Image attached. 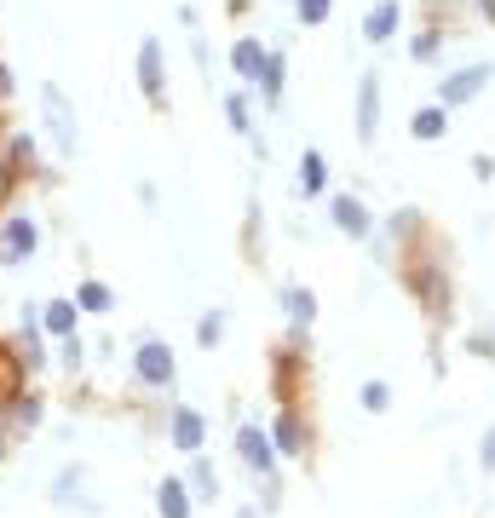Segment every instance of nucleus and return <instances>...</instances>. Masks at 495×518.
<instances>
[{
	"label": "nucleus",
	"mask_w": 495,
	"mask_h": 518,
	"mask_svg": "<svg viewBox=\"0 0 495 518\" xmlns=\"http://www.w3.org/2000/svg\"><path fill=\"white\" fill-rule=\"evenodd\" d=\"M41 121H47V139L64 150V156H75L81 150V121H75L70 98L58 93V87H41Z\"/></svg>",
	"instance_id": "nucleus-1"
},
{
	"label": "nucleus",
	"mask_w": 495,
	"mask_h": 518,
	"mask_svg": "<svg viewBox=\"0 0 495 518\" xmlns=\"http://www.w3.org/2000/svg\"><path fill=\"white\" fill-rule=\"evenodd\" d=\"M35 248H41V225H35L29 213H12V219H0V265H24Z\"/></svg>",
	"instance_id": "nucleus-2"
},
{
	"label": "nucleus",
	"mask_w": 495,
	"mask_h": 518,
	"mask_svg": "<svg viewBox=\"0 0 495 518\" xmlns=\"http://www.w3.org/2000/svg\"><path fill=\"white\" fill-rule=\"evenodd\" d=\"M133 375H139L144 386H167V380H173V346H167V340H139Z\"/></svg>",
	"instance_id": "nucleus-3"
},
{
	"label": "nucleus",
	"mask_w": 495,
	"mask_h": 518,
	"mask_svg": "<svg viewBox=\"0 0 495 518\" xmlns=\"http://www.w3.org/2000/svg\"><path fill=\"white\" fill-rule=\"evenodd\" d=\"M236 449H242V461H248L254 472L277 467V449H271V438H265L260 426H236Z\"/></svg>",
	"instance_id": "nucleus-4"
},
{
	"label": "nucleus",
	"mask_w": 495,
	"mask_h": 518,
	"mask_svg": "<svg viewBox=\"0 0 495 518\" xmlns=\"http://www.w3.org/2000/svg\"><path fill=\"white\" fill-rule=\"evenodd\" d=\"M478 87H490V64H467V70H455L444 81V104H467L478 98Z\"/></svg>",
	"instance_id": "nucleus-5"
},
{
	"label": "nucleus",
	"mask_w": 495,
	"mask_h": 518,
	"mask_svg": "<svg viewBox=\"0 0 495 518\" xmlns=\"http://www.w3.org/2000/svg\"><path fill=\"white\" fill-rule=\"evenodd\" d=\"M375 133H380V81L363 75V87H357V139H375Z\"/></svg>",
	"instance_id": "nucleus-6"
},
{
	"label": "nucleus",
	"mask_w": 495,
	"mask_h": 518,
	"mask_svg": "<svg viewBox=\"0 0 495 518\" xmlns=\"http://www.w3.org/2000/svg\"><path fill=\"white\" fill-rule=\"evenodd\" d=\"M202 438H208V421H202L196 409H173V444L185 449V455H196Z\"/></svg>",
	"instance_id": "nucleus-7"
},
{
	"label": "nucleus",
	"mask_w": 495,
	"mask_h": 518,
	"mask_svg": "<svg viewBox=\"0 0 495 518\" xmlns=\"http://www.w3.org/2000/svg\"><path fill=\"white\" fill-rule=\"evenodd\" d=\"M139 81H144V98L162 104V47H156V41L139 47Z\"/></svg>",
	"instance_id": "nucleus-8"
},
{
	"label": "nucleus",
	"mask_w": 495,
	"mask_h": 518,
	"mask_svg": "<svg viewBox=\"0 0 495 518\" xmlns=\"http://www.w3.org/2000/svg\"><path fill=\"white\" fill-rule=\"evenodd\" d=\"M156 513L162 518H190V495H185L179 478H162V484H156Z\"/></svg>",
	"instance_id": "nucleus-9"
},
{
	"label": "nucleus",
	"mask_w": 495,
	"mask_h": 518,
	"mask_svg": "<svg viewBox=\"0 0 495 518\" xmlns=\"http://www.w3.org/2000/svg\"><path fill=\"white\" fill-rule=\"evenodd\" d=\"M75 323H81L75 300H52V306H41V329H47V334H64V340H70Z\"/></svg>",
	"instance_id": "nucleus-10"
},
{
	"label": "nucleus",
	"mask_w": 495,
	"mask_h": 518,
	"mask_svg": "<svg viewBox=\"0 0 495 518\" xmlns=\"http://www.w3.org/2000/svg\"><path fill=\"white\" fill-rule=\"evenodd\" d=\"M334 225L346 236H369V208H363L357 196H340V202H334Z\"/></svg>",
	"instance_id": "nucleus-11"
},
{
	"label": "nucleus",
	"mask_w": 495,
	"mask_h": 518,
	"mask_svg": "<svg viewBox=\"0 0 495 518\" xmlns=\"http://www.w3.org/2000/svg\"><path fill=\"white\" fill-rule=\"evenodd\" d=\"M81 490H87V467H64L58 478H52V501H58V507L81 501Z\"/></svg>",
	"instance_id": "nucleus-12"
},
{
	"label": "nucleus",
	"mask_w": 495,
	"mask_h": 518,
	"mask_svg": "<svg viewBox=\"0 0 495 518\" xmlns=\"http://www.w3.org/2000/svg\"><path fill=\"white\" fill-rule=\"evenodd\" d=\"M392 29H398V0H380L375 12L363 18V35H369V41H386Z\"/></svg>",
	"instance_id": "nucleus-13"
},
{
	"label": "nucleus",
	"mask_w": 495,
	"mask_h": 518,
	"mask_svg": "<svg viewBox=\"0 0 495 518\" xmlns=\"http://www.w3.org/2000/svg\"><path fill=\"white\" fill-rule=\"evenodd\" d=\"M283 311L294 317V329H306L311 317H317V300H311L306 288H283Z\"/></svg>",
	"instance_id": "nucleus-14"
},
{
	"label": "nucleus",
	"mask_w": 495,
	"mask_h": 518,
	"mask_svg": "<svg viewBox=\"0 0 495 518\" xmlns=\"http://www.w3.org/2000/svg\"><path fill=\"white\" fill-rule=\"evenodd\" d=\"M116 306V294L104 283H81V294H75V311H110Z\"/></svg>",
	"instance_id": "nucleus-15"
},
{
	"label": "nucleus",
	"mask_w": 495,
	"mask_h": 518,
	"mask_svg": "<svg viewBox=\"0 0 495 518\" xmlns=\"http://www.w3.org/2000/svg\"><path fill=\"white\" fill-rule=\"evenodd\" d=\"M231 64H236V75H260V70H265V52H260V41H242V47L231 52Z\"/></svg>",
	"instance_id": "nucleus-16"
},
{
	"label": "nucleus",
	"mask_w": 495,
	"mask_h": 518,
	"mask_svg": "<svg viewBox=\"0 0 495 518\" xmlns=\"http://www.w3.org/2000/svg\"><path fill=\"white\" fill-rule=\"evenodd\" d=\"M18 363H24V369H41V363H47V352H41V334H35V329L18 334Z\"/></svg>",
	"instance_id": "nucleus-17"
},
{
	"label": "nucleus",
	"mask_w": 495,
	"mask_h": 518,
	"mask_svg": "<svg viewBox=\"0 0 495 518\" xmlns=\"http://www.w3.org/2000/svg\"><path fill=\"white\" fill-rule=\"evenodd\" d=\"M277 444H283L288 455H300V449H306V426L294 421V415H283V421H277Z\"/></svg>",
	"instance_id": "nucleus-18"
},
{
	"label": "nucleus",
	"mask_w": 495,
	"mask_h": 518,
	"mask_svg": "<svg viewBox=\"0 0 495 518\" xmlns=\"http://www.w3.org/2000/svg\"><path fill=\"white\" fill-rule=\"evenodd\" d=\"M300 190H306V196H317V190H323V156H317V150H311V156H300Z\"/></svg>",
	"instance_id": "nucleus-19"
},
{
	"label": "nucleus",
	"mask_w": 495,
	"mask_h": 518,
	"mask_svg": "<svg viewBox=\"0 0 495 518\" xmlns=\"http://www.w3.org/2000/svg\"><path fill=\"white\" fill-rule=\"evenodd\" d=\"M190 490L202 495V501H213V490H219V478H213V467H208V461H196V467H190Z\"/></svg>",
	"instance_id": "nucleus-20"
},
{
	"label": "nucleus",
	"mask_w": 495,
	"mask_h": 518,
	"mask_svg": "<svg viewBox=\"0 0 495 518\" xmlns=\"http://www.w3.org/2000/svg\"><path fill=\"white\" fill-rule=\"evenodd\" d=\"M265 98H271V104H277V98H283V58H265Z\"/></svg>",
	"instance_id": "nucleus-21"
},
{
	"label": "nucleus",
	"mask_w": 495,
	"mask_h": 518,
	"mask_svg": "<svg viewBox=\"0 0 495 518\" xmlns=\"http://www.w3.org/2000/svg\"><path fill=\"white\" fill-rule=\"evenodd\" d=\"M444 133V110H421L415 116V139H438Z\"/></svg>",
	"instance_id": "nucleus-22"
},
{
	"label": "nucleus",
	"mask_w": 495,
	"mask_h": 518,
	"mask_svg": "<svg viewBox=\"0 0 495 518\" xmlns=\"http://www.w3.org/2000/svg\"><path fill=\"white\" fill-rule=\"evenodd\" d=\"M196 340H202V346H219V340H225V317L208 311V317H202V329H196Z\"/></svg>",
	"instance_id": "nucleus-23"
},
{
	"label": "nucleus",
	"mask_w": 495,
	"mask_h": 518,
	"mask_svg": "<svg viewBox=\"0 0 495 518\" xmlns=\"http://www.w3.org/2000/svg\"><path fill=\"white\" fill-rule=\"evenodd\" d=\"M6 150H12V167H35V139H29V133H12V144H6Z\"/></svg>",
	"instance_id": "nucleus-24"
},
{
	"label": "nucleus",
	"mask_w": 495,
	"mask_h": 518,
	"mask_svg": "<svg viewBox=\"0 0 495 518\" xmlns=\"http://www.w3.org/2000/svg\"><path fill=\"white\" fill-rule=\"evenodd\" d=\"M81 363H87V346H81V340H64V369H81Z\"/></svg>",
	"instance_id": "nucleus-25"
},
{
	"label": "nucleus",
	"mask_w": 495,
	"mask_h": 518,
	"mask_svg": "<svg viewBox=\"0 0 495 518\" xmlns=\"http://www.w3.org/2000/svg\"><path fill=\"white\" fill-rule=\"evenodd\" d=\"M300 18H306V24H323V18H329V0H300Z\"/></svg>",
	"instance_id": "nucleus-26"
},
{
	"label": "nucleus",
	"mask_w": 495,
	"mask_h": 518,
	"mask_svg": "<svg viewBox=\"0 0 495 518\" xmlns=\"http://www.w3.org/2000/svg\"><path fill=\"white\" fill-rule=\"evenodd\" d=\"M41 421V403L35 398H18V426H35Z\"/></svg>",
	"instance_id": "nucleus-27"
},
{
	"label": "nucleus",
	"mask_w": 495,
	"mask_h": 518,
	"mask_svg": "<svg viewBox=\"0 0 495 518\" xmlns=\"http://www.w3.org/2000/svg\"><path fill=\"white\" fill-rule=\"evenodd\" d=\"M363 403H369V409H386V403H392V398H386V386H380V380H375V386H363Z\"/></svg>",
	"instance_id": "nucleus-28"
},
{
	"label": "nucleus",
	"mask_w": 495,
	"mask_h": 518,
	"mask_svg": "<svg viewBox=\"0 0 495 518\" xmlns=\"http://www.w3.org/2000/svg\"><path fill=\"white\" fill-rule=\"evenodd\" d=\"M484 467H495V426L484 432Z\"/></svg>",
	"instance_id": "nucleus-29"
},
{
	"label": "nucleus",
	"mask_w": 495,
	"mask_h": 518,
	"mask_svg": "<svg viewBox=\"0 0 495 518\" xmlns=\"http://www.w3.org/2000/svg\"><path fill=\"white\" fill-rule=\"evenodd\" d=\"M0 98H12V70L0 64Z\"/></svg>",
	"instance_id": "nucleus-30"
}]
</instances>
